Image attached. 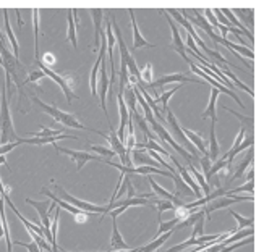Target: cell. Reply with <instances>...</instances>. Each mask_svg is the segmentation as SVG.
<instances>
[{"label": "cell", "instance_id": "obj_26", "mask_svg": "<svg viewBox=\"0 0 264 252\" xmlns=\"http://www.w3.org/2000/svg\"><path fill=\"white\" fill-rule=\"evenodd\" d=\"M132 155H133V163L132 165H139V167H143V165H148V167H156V168H159V163H157L154 159H151L149 155H146L143 150H138V149H133L132 150Z\"/></svg>", "mask_w": 264, "mask_h": 252}, {"label": "cell", "instance_id": "obj_37", "mask_svg": "<svg viewBox=\"0 0 264 252\" xmlns=\"http://www.w3.org/2000/svg\"><path fill=\"white\" fill-rule=\"evenodd\" d=\"M228 214H230L233 218H235L237 221H238V226L235 228V230L238 231V230H245L246 226H250V228H253V225H255V218H246V216H242L238 212H235V210H228Z\"/></svg>", "mask_w": 264, "mask_h": 252}, {"label": "cell", "instance_id": "obj_38", "mask_svg": "<svg viewBox=\"0 0 264 252\" xmlns=\"http://www.w3.org/2000/svg\"><path fill=\"white\" fill-rule=\"evenodd\" d=\"M180 87H181V86H180V84H177V86H175V87H174V89H170V91H166V92H162V94H161V96L156 99V102H161V104H162V110H161V112H162V115H164V113H166V112H167V110H169V99H170V97H172V96H174V94H175V92H177V91L180 89Z\"/></svg>", "mask_w": 264, "mask_h": 252}, {"label": "cell", "instance_id": "obj_29", "mask_svg": "<svg viewBox=\"0 0 264 252\" xmlns=\"http://www.w3.org/2000/svg\"><path fill=\"white\" fill-rule=\"evenodd\" d=\"M253 159H255V150L250 147V152L245 155V159L242 160V163L238 165V168L235 170V173H233V177L228 180V183H232V181H235L238 178H242L243 177V173H245V170L248 168V165H251L253 163Z\"/></svg>", "mask_w": 264, "mask_h": 252}, {"label": "cell", "instance_id": "obj_32", "mask_svg": "<svg viewBox=\"0 0 264 252\" xmlns=\"http://www.w3.org/2000/svg\"><path fill=\"white\" fill-rule=\"evenodd\" d=\"M123 102H125L130 115L139 112L138 107H136V97H134V92H133V86L132 84L128 86L125 91H123Z\"/></svg>", "mask_w": 264, "mask_h": 252}, {"label": "cell", "instance_id": "obj_4", "mask_svg": "<svg viewBox=\"0 0 264 252\" xmlns=\"http://www.w3.org/2000/svg\"><path fill=\"white\" fill-rule=\"evenodd\" d=\"M52 184H54L57 194L60 196V199H63V201L68 202V204H72V206H73L75 209H78L80 212H86V214H101V220H102V216L107 214V207L97 206V204H91V202H86V201H80V199H76L75 196L68 194V192L63 189L62 186H58L54 180H52Z\"/></svg>", "mask_w": 264, "mask_h": 252}, {"label": "cell", "instance_id": "obj_39", "mask_svg": "<svg viewBox=\"0 0 264 252\" xmlns=\"http://www.w3.org/2000/svg\"><path fill=\"white\" fill-rule=\"evenodd\" d=\"M156 202V207H157V223H161L162 221V214L166 212V210H175V206L170 201H166V199H157Z\"/></svg>", "mask_w": 264, "mask_h": 252}, {"label": "cell", "instance_id": "obj_42", "mask_svg": "<svg viewBox=\"0 0 264 252\" xmlns=\"http://www.w3.org/2000/svg\"><path fill=\"white\" fill-rule=\"evenodd\" d=\"M39 126H41V125H39ZM58 134H62V130H54V128L41 126V131H38V133H29V136H34V138H52V136H58Z\"/></svg>", "mask_w": 264, "mask_h": 252}, {"label": "cell", "instance_id": "obj_55", "mask_svg": "<svg viewBox=\"0 0 264 252\" xmlns=\"http://www.w3.org/2000/svg\"><path fill=\"white\" fill-rule=\"evenodd\" d=\"M0 163H2V165H5V167H7V168L10 170L8 163H7V159H5V155H0ZM10 172H11V170H10Z\"/></svg>", "mask_w": 264, "mask_h": 252}, {"label": "cell", "instance_id": "obj_19", "mask_svg": "<svg viewBox=\"0 0 264 252\" xmlns=\"http://www.w3.org/2000/svg\"><path fill=\"white\" fill-rule=\"evenodd\" d=\"M2 13H3V25H5V37H7L10 40V45H11V49H13V55L18 58L20 55V45H18V40H16L15 37V34L13 31H11V26H10V20H8V10L7 8H3L2 10Z\"/></svg>", "mask_w": 264, "mask_h": 252}, {"label": "cell", "instance_id": "obj_47", "mask_svg": "<svg viewBox=\"0 0 264 252\" xmlns=\"http://www.w3.org/2000/svg\"><path fill=\"white\" fill-rule=\"evenodd\" d=\"M206 215H203V216H199L198 221L195 225H193V233H191V236H195V238H199V236H203L204 234V223H206Z\"/></svg>", "mask_w": 264, "mask_h": 252}, {"label": "cell", "instance_id": "obj_16", "mask_svg": "<svg viewBox=\"0 0 264 252\" xmlns=\"http://www.w3.org/2000/svg\"><path fill=\"white\" fill-rule=\"evenodd\" d=\"M181 131H183L186 139L190 141L191 145L199 152V154H203L204 157H208V145H206V141L201 138V134L191 131V130H188V128H181Z\"/></svg>", "mask_w": 264, "mask_h": 252}, {"label": "cell", "instance_id": "obj_41", "mask_svg": "<svg viewBox=\"0 0 264 252\" xmlns=\"http://www.w3.org/2000/svg\"><path fill=\"white\" fill-rule=\"evenodd\" d=\"M143 149H148V150H154L157 152L159 155H164V157H170V154L162 147V145L157 144V141L156 139H146V143L143 145Z\"/></svg>", "mask_w": 264, "mask_h": 252}, {"label": "cell", "instance_id": "obj_25", "mask_svg": "<svg viewBox=\"0 0 264 252\" xmlns=\"http://www.w3.org/2000/svg\"><path fill=\"white\" fill-rule=\"evenodd\" d=\"M174 231H175V230H170V231H167V233L161 234L159 238L151 239V241H149L148 244H146V246H143V248H138L136 252H154V251H157L164 243L167 241V239H170V236H172V234H174Z\"/></svg>", "mask_w": 264, "mask_h": 252}, {"label": "cell", "instance_id": "obj_31", "mask_svg": "<svg viewBox=\"0 0 264 252\" xmlns=\"http://www.w3.org/2000/svg\"><path fill=\"white\" fill-rule=\"evenodd\" d=\"M33 28H34V57H36V63L41 62L39 57V10L33 8Z\"/></svg>", "mask_w": 264, "mask_h": 252}, {"label": "cell", "instance_id": "obj_13", "mask_svg": "<svg viewBox=\"0 0 264 252\" xmlns=\"http://www.w3.org/2000/svg\"><path fill=\"white\" fill-rule=\"evenodd\" d=\"M89 15L94 23V44H92V50H99L101 45V36H102V21H104V10L102 8H89Z\"/></svg>", "mask_w": 264, "mask_h": 252}, {"label": "cell", "instance_id": "obj_15", "mask_svg": "<svg viewBox=\"0 0 264 252\" xmlns=\"http://www.w3.org/2000/svg\"><path fill=\"white\" fill-rule=\"evenodd\" d=\"M109 125H110V134L107 136V139H109L110 145H112L110 149L115 152V155L120 157L122 165L127 167V150H125V145H123L120 141H119V138H117V131H115V128L112 126V123H109Z\"/></svg>", "mask_w": 264, "mask_h": 252}, {"label": "cell", "instance_id": "obj_21", "mask_svg": "<svg viewBox=\"0 0 264 252\" xmlns=\"http://www.w3.org/2000/svg\"><path fill=\"white\" fill-rule=\"evenodd\" d=\"M149 184H151V187H152V189H154V192H156V194H159L161 197H164V199H166V201H170V202L174 204L175 207H183V206H185V202L181 201V199L175 197V196L172 194V192L166 191V189H164L162 186H159V184H157L156 181L152 180L151 177H149Z\"/></svg>", "mask_w": 264, "mask_h": 252}, {"label": "cell", "instance_id": "obj_14", "mask_svg": "<svg viewBox=\"0 0 264 252\" xmlns=\"http://www.w3.org/2000/svg\"><path fill=\"white\" fill-rule=\"evenodd\" d=\"M62 139H73V141H78L76 136H72V134H58V136H52V138H31V139H25V138H20L18 141L21 144H34V145H45V144H57V141H62Z\"/></svg>", "mask_w": 264, "mask_h": 252}, {"label": "cell", "instance_id": "obj_48", "mask_svg": "<svg viewBox=\"0 0 264 252\" xmlns=\"http://www.w3.org/2000/svg\"><path fill=\"white\" fill-rule=\"evenodd\" d=\"M91 150H94V152H97V154H101V155H102V159H107V160H110V159H112V157H115V152H114L112 149L104 147V145L91 144Z\"/></svg>", "mask_w": 264, "mask_h": 252}, {"label": "cell", "instance_id": "obj_46", "mask_svg": "<svg viewBox=\"0 0 264 252\" xmlns=\"http://www.w3.org/2000/svg\"><path fill=\"white\" fill-rule=\"evenodd\" d=\"M152 81H154V72H152V63H146V67L143 70V73H141V83L143 84H151Z\"/></svg>", "mask_w": 264, "mask_h": 252}, {"label": "cell", "instance_id": "obj_23", "mask_svg": "<svg viewBox=\"0 0 264 252\" xmlns=\"http://www.w3.org/2000/svg\"><path fill=\"white\" fill-rule=\"evenodd\" d=\"M174 180V184H175V191L172 192V194L175 196V197H178V199H181L183 196H195V192H193L188 186H186L185 183H183V180L180 178V175H178V172H175V173H172V177H170Z\"/></svg>", "mask_w": 264, "mask_h": 252}, {"label": "cell", "instance_id": "obj_24", "mask_svg": "<svg viewBox=\"0 0 264 252\" xmlns=\"http://www.w3.org/2000/svg\"><path fill=\"white\" fill-rule=\"evenodd\" d=\"M213 65H216L217 68H219V70H220V73H222V76H225V78H227L228 81H230V83H235V84L240 87V89H242V91H245V92H248L251 97L255 96L253 89H251V87H248V86H245V84L242 83V81H240V79L237 78V76H235V74H233V73L230 72V70H228V68H225L224 65H222V63H213Z\"/></svg>", "mask_w": 264, "mask_h": 252}, {"label": "cell", "instance_id": "obj_43", "mask_svg": "<svg viewBox=\"0 0 264 252\" xmlns=\"http://www.w3.org/2000/svg\"><path fill=\"white\" fill-rule=\"evenodd\" d=\"M225 167H230V163H228L224 157H222V159H217L216 160V163L214 165H211V168H209V173H208V178H206V181H209L211 178L214 177L216 173H219L222 168H225Z\"/></svg>", "mask_w": 264, "mask_h": 252}, {"label": "cell", "instance_id": "obj_33", "mask_svg": "<svg viewBox=\"0 0 264 252\" xmlns=\"http://www.w3.org/2000/svg\"><path fill=\"white\" fill-rule=\"evenodd\" d=\"M188 172H190V175L193 177V180H195L196 183H198V186L201 187V191L204 192V196H208L213 189H211V186L208 184V181L204 180L203 173H201V172H198V170L195 168V165H188Z\"/></svg>", "mask_w": 264, "mask_h": 252}, {"label": "cell", "instance_id": "obj_44", "mask_svg": "<svg viewBox=\"0 0 264 252\" xmlns=\"http://www.w3.org/2000/svg\"><path fill=\"white\" fill-rule=\"evenodd\" d=\"M29 234H31V238H33V243L38 246V248L41 251H45V252H52V248H50V244L45 241V239L43 236H39V234H36L34 231H28Z\"/></svg>", "mask_w": 264, "mask_h": 252}, {"label": "cell", "instance_id": "obj_11", "mask_svg": "<svg viewBox=\"0 0 264 252\" xmlns=\"http://www.w3.org/2000/svg\"><path fill=\"white\" fill-rule=\"evenodd\" d=\"M188 65H190V70H191L193 73H196L198 76H201V78H203L204 81H208V83H211V84H213V86H214V89H217V91H219V92H222V94H227V96H230V97L233 99V101H235V102L240 105V107H242V108H245V104H243L242 101H240V99H238V96H237L235 92H233V91H230V89H227L225 86H222L220 83H217V81H214L213 78H209V76H208L206 73H203V72H201V68H199V67L196 65V63L190 62Z\"/></svg>", "mask_w": 264, "mask_h": 252}, {"label": "cell", "instance_id": "obj_1", "mask_svg": "<svg viewBox=\"0 0 264 252\" xmlns=\"http://www.w3.org/2000/svg\"><path fill=\"white\" fill-rule=\"evenodd\" d=\"M18 139L20 136L16 134L13 120H11L7 89H5V86H2V92H0V145L15 143Z\"/></svg>", "mask_w": 264, "mask_h": 252}, {"label": "cell", "instance_id": "obj_5", "mask_svg": "<svg viewBox=\"0 0 264 252\" xmlns=\"http://www.w3.org/2000/svg\"><path fill=\"white\" fill-rule=\"evenodd\" d=\"M166 125L169 126V130H170V136L172 138H175L177 139V144H180L181 147H183L188 154L191 155V157H195V159H198V150L193 147L191 145V143L188 139H186V136L183 134V131H181V126H180V123H178V120H177V116L174 115V112L172 110H167L166 112Z\"/></svg>", "mask_w": 264, "mask_h": 252}, {"label": "cell", "instance_id": "obj_53", "mask_svg": "<svg viewBox=\"0 0 264 252\" xmlns=\"http://www.w3.org/2000/svg\"><path fill=\"white\" fill-rule=\"evenodd\" d=\"M11 243H15L16 246H23V248H26L28 252H43L34 243H21V241H11Z\"/></svg>", "mask_w": 264, "mask_h": 252}, {"label": "cell", "instance_id": "obj_8", "mask_svg": "<svg viewBox=\"0 0 264 252\" xmlns=\"http://www.w3.org/2000/svg\"><path fill=\"white\" fill-rule=\"evenodd\" d=\"M55 150H58V154H65L70 155L73 159V162L76 163V170H80L85 167V163H88L89 160H96V162H104L102 157H96L94 154H89V152L85 150H73V149H67V147H60V145L54 144Z\"/></svg>", "mask_w": 264, "mask_h": 252}, {"label": "cell", "instance_id": "obj_52", "mask_svg": "<svg viewBox=\"0 0 264 252\" xmlns=\"http://www.w3.org/2000/svg\"><path fill=\"white\" fill-rule=\"evenodd\" d=\"M204 15H206V21H208V23L211 21V26H214V28L219 29L220 23H217L216 16H214V13H213V10H211V8H206V11H204ZM214 28H213V29H214Z\"/></svg>", "mask_w": 264, "mask_h": 252}, {"label": "cell", "instance_id": "obj_54", "mask_svg": "<svg viewBox=\"0 0 264 252\" xmlns=\"http://www.w3.org/2000/svg\"><path fill=\"white\" fill-rule=\"evenodd\" d=\"M86 216H88L86 212H80L78 215H75V221L76 223H83V221H86Z\"/></svg>", "mask_w": 264, "mask_h": 252}, {"label": "cell", "instance_id": "obj_22", "mask_svg": "<svg viewBox=\"0 0 264 252\" xmlns=\"http://www.w3.org/2000/svg\"><path fill=\"white\" fill-rule=\"evenodd\" d=\"M219 96H220V92L213 87V89H211V96H209L208 107H206V110H204V113H203V118H204V120L211 118V121H216V123H217V112H216V105H217V99H219Z\"/></svg>", "mask_w": 264, "mask_h": 252}, {"label": "cell", "instance_id": "obj_27", "mask_svg": "<svg viewBox=\"0 0 264 252\" xmlns=\"http://www.w3.org/2000/svg\"><path fill=\"white\" fill-rule=\"evenodd\" d=\"M245 134H246V128H240V131H238V134H237V138H235V143H233V145L230 147V150L228 152H225L224 155V159L230 163L232 165V162H233V159H235V155H238V147H240V144H242V141H243V138H245Z\"/></svg>", "mask_w": 264, "mask_h": 252}, {"label": "cell", "instance_id": "obj_12", "mask_svg": "<svg viewBox=\"0 0 264 252\" xmlns=\"http://www.w3.org/2000/svg\"><path fill=\"white\" fill-rule=\"evenodd\" d=\"M128 15H130V20H132V29H133V45H132V50H138L141 49V47H148V49H152V47H156L154 44L148 42L144 37L141 31H139V26L136 23V18H134V11L133 8H127Z\"/></svg>", "mask_w": 264, "mask_h": 252}, {"label": "cell", "instance_id": "obj_20", "mask_svg": "<svg viewBox=\"0 0 264 252\" xmlns=\"http://www.w3.org/2000/svg\"><path fill=\"white\" fill-rule=\"evenodd\" d=\"M110 249H114V251H128L130 249V246L123 241V236L119 231L117 218H112V238H110Z\"/></svg>", "mask_w": 264, "mask_h": 252}, {"label": "cell", "instance_id": "obj_34", "mask_svg": "<svg viewBox=\"0 0 264 252\" xmlns=\"http://www.w3.org/2000/svg\"><path fill=\"white\" fill-rule=\"evenodd\" d=\"M203 215H206V214H204L203 209H201V210H196V212H193V210H191V214L186 216V218H183V220L178 221L177 226H175V230H185V228H191V226L198 221L199 216H203Z\"/></svg>", "mask_w": 264, "mask_h": 252}, {"label": "cell", "instance_id": "obj_51", "mask_svg": "<svg viewBox=\"0 0 264 252\" xmlns=\"http://www.w3.org/2000/svg\"><path fill=\"white\" fill-rule=\"evenodd\" d=\"M18 145H21L20 141H15V143H8V144L0 145V155H7L10 150H13L15 147H18Z\"/></svg>", "mask_w": 264, "mask_h": 252}, {"label": "cell", "instance_id": "obj_17", "mask_svg": "<svg viewBox=\"0 0 264 252\" xmlns=\"http://www.w3.org/2000/svg\"><path fill=\"white\" fill-rule=\"evenodd\" d=\"M107 23V26H105V44H107V54H109V60H110V70L112 72H115V60H114V49H115V36H114V33H112V23L109 21H105Z\"/></svg>", "mask_w": 264, "mask_h": 252}, {"label": "cell", "instance_id": "obj_18", "mask_svg": "<svg viewBox=\"0 0 264 252\" xmlns=\"http://www.w3.org/2000/svg\"><path fill=\"white\" fill-rule=\"evenodd\" d=\"M220 154V145L217 143L216 136V121H211V130H209V150H208V159L213 162L219 159Z\"/></svg>", "mask_w": 264, "mask_h": 252}, {"label": "cell", "instance_id": "obj_30", "mask_svg": "<svg viewBox=\"0 0 264 252\" xmlns=\"http://www.w3.org/2000/svg\"><path fill=\"white\" fill-rule=\"evenodd\" d=\"M133 175H144V177H149V175H159V177H172V173L166 172V170L156 168V167H133Z\"/></svg>", "mask_w": 264, "mask_h": 252}, {"label": "cell", "instance_id": "obj_35", "mask_svg": "<svg viewBox=\"0 0 264 252\" xmlns=\"http://www.w3.org/2000/svg\"><path fill=\"white\" fill-rule=\"evenodd\" d=\"M253 234H255L253 228H250V230H246V228H245V230H238V231H235L233 234H230V236L225 238L222 243H224L225 246H228V244H233L235 241H242V239H245V238H251Z\"/></svg>", "mask_w": 264, "mask_h": 252}, {"label": "cell", "instance_id": "obj_45", "mask_svg": "<svg viewBox=\"0 0 264 252\" xmlns=\"http://www.w3.org/2000/svg\"><path fill=\"white\" fill-rule=\"evenodd\" d=\"M222 108H224V110H227V112L228 113H232V115H235L237 116V118L240 120V121H242L243 123V128H246V126H253V123H255V118H253V116H246V115H242V113H238V112H235V110H232L230 107H225V105H224V107H222Z\"/></svg>", "mask_w": 264, "mask_h": 252}, {"label": "cell", "instance_id": "obj_28", "mask_svg": "<svg viewBox=\"0 0 264 252\" xmlns=\"http://www.w3.org/2000/svg\"><path fill=\"white\" fill-rule=\"evenodd\" d=\"M67 25H68V34H67V40L68 42H72L73 45V49L76 50L78 49V34H76V25H75V21H73V15H72V8L68 10V13H67Z\"/></svg>", "mask_w": 264, "mask_h": 252}, {"label": "cell", "instance_id": "obj_3", "mask_svg": "<svg viewBox=\"0 0 264 252\" xmlns=\"http://www.w3.org/2000/svg\"><path fill=\"white\" fill-rule=\"evenodd\" d=\"M110 23H112V33H114V36H115V42H119L120 62L125 63V67L128 70V78H134L136 81H141V72H139L136 62H134V57L130 54V50H128V47L125 44V40H123L122 31H120L119 25L115 23L114 15H110Z\"/></svg>", "mask_w": 264, "mask_h": 252}, {"label": "cell", "instance_id": "obj_7", "mask_svg": "<svg viewBox=\"0 0 264 252\" xmlns=\"http://www.w3.org/2000/svg\"><path fill=\"white\" fill-rule=\"evenodd\" d=\"M159 11H161V13H162L164 16H166V20L169 21L170 29H172V42H170L169 47H170V49H172L174 52H177V54H178L180 57H183V60H185L186 63H190L191 60H190V57L186 55L185 42H183V39H181V36H180V29L177 28V25H175V21L167 15V11H166V10L161 8Z\"/></svg>", "mask_w": 264, "mask_h": 252}, {"label": "cell", "instance_id": "obj_10", "mask_svg": "<svg viewBox=\"0 0 264 252\" xmlns=\"http://www.w3.org/2000/svg\"><path fill=\"white\" fill-rule=\"evenodd\" d=\"M170 83H175V84H183V83H196V84H203L201 79H196V78H190V76H186L185 73H174V74H166L162 76L159 79H154L151 84H148V87H152V89H156V87H161V86H166Z\"/></svg>", "mask_w": 264, "mask_h": 252}, {"label": "cell", "instance_id": "obj_6", "mask_svg": "<svg viewBox=\"0 0 264 252\" xmlns=\"http://www.w3.org/2000/svg\"><path fill=\"white\" fill-rule=\"evenodd\" d=\"M38 65H39V68H41V72H43L45 76H47V78H50L52 81H55V83L62 87V91H63V94L67 96V101H68V102H72L73 99H80V97L73 92V78H72V76L58 74V73H55L52 68L44 67L41 62L38 63Z\"/></svg>", "mask_w": 264, "mask_h": 252}, {"label": "cell", "instance_id": "obj_9", "mask_svg": "<svg viewBox=\"0 0 264 252\" xmlns=\"http://www.w3.org/2000/svg\"><path fill=\"white\" fill-rule=\"evenodd\" d=\"M166 11H167V15H169V16H172V20H174V21H178V25H180V26H183L185 31L188 33V36H190L193 40H195V44H198L203 50H206V49H208L206 44H204V40H203L201 37H199V34L195 31V28H193V26L190 25L188 20H186L185 16L181 15L178 10H175V8H167Z\"/></svg>", "mask_w": 264, "mask_h": 252}, {"label": "cell", "instance_id": "obj_36", "mask_svg": "<svg viewBox=\"0 0 264 252\" xmlns=\"http://www.w3.org/2000/svg\"><path fill=\"white\" fill-rule=\"evenodd\" d=\"M130 116H133V121L136 123V125L141 128V131L144 133V136H146V139H156L157 141V138L154 136V134L151 133V130H149V126H148V123H146V120H144V116L139 113V112H136V113H133V115H130Z\"/></svg>", "mask_w": 264, "mask_h": 252}, {"label": "cell", "instance_id": "obj_40", "mask_svg": "<svg viewBox=\"0 0 264 252\" xmlns=\"http://www.w3.org/2000/svg\"><path fill=\"white\" fill-rule=\"evenodd\" d=\"M178 221H180V218H177V216H174V218L169 220V221H161V223H159V230H157V233H156L151 239H156V238H159L161 234L167 233V231H170V230H174V228L177 226Z\"/></svg>", "mask_w": 264, "mask_h": 252}, {"label": "cell", "instance_id": "obj_49", "mask_svg": "<svg viewBox=\"0 0 264 252\" xmlns=\"http://www.w3.org/2000/svg\"><path fill=\"white\" fill-rule=\"evenodd\" d=\"M190 246H198V243H196V238H195V236H191V238L188 239V241H185V243H181V244L174 246V248H170V249L164 251V252H181V251L188 249Z\"/></svg>", "mask_w": 264, "mask_h": 252}, {"label": "cell", "instance_id": "obj_50", "mask_svg": "<svg viewBox=\"0 0 264 252\" xmlns=\"http://www.w3.org/2000/svg\"><path fill=\"white\" fill-rule=\"evenodd\" d=\"M43 78H45V74L41 72V70H34V72H31L25 78V84H34V83H38V81L43 79Z\"/></svg>", "mask_w": 264, "mask_h": 252}, {"label": "cell", "instance_id": "obj_2", "mask_svg": "<svg viewBox=\"0 0 264 252\" xmlns=\"http://www.w3.org/2000/svg\"><path fill=\"white\" fill-rule=\"evenodd\" d=\"M31 99H33V102L36 104L41 110H43V112H45L47 115H50L52 118H54L55 121H58V123H62L63 126L76 128V130H85V131H92V133H96V134H101V136H104V138H107V136H105V134H104V133H101V131H97V130H91V128H88V126H85V125H81V123L75 118V115L68 113V112H62L60 108L54 107V105L43 102V101H41V99H39L38 96H34V94L31 96Z\"/></svg>", "mask_w": 264, "mask_h": 252}, {"label": "cell", "instance_id": "obj_56", "mask_svg": "<svg viewBox=\"0 0 264 252\" xmlns=\"http://www.w3.org/2000/svg\"><path fill=\"white\" fill-rule=\"evenodd\" d=\"M62 252H70V251H62Z\"/></svg>", "mask_w": 264, "mask_h": 252}]
</instances>
